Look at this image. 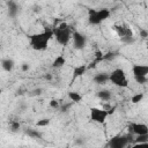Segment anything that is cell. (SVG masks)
Masks as SVG:
<instances>
[{
  "mask_svg": "<svg viewBox=\"0 0 148 148\" xmlns=\"http://www.w3.org/2000/svg\"><path fill=\"white\" fill-rule=\"evenodd\" d=\"M112 84L119 88H126L128 86V81L126 77V73L123 68H116L110 73V80Z\"/></svg>",
  "mask_w": 148,
  "mask_h": 148,
  "instance_id": "5b68a950",
  "label": "cell"
},
{
  "mask_svg": "<svg viewBox=\"0 0 148 148\" xmlns=\"http://www.w3.org/2000/svg\"><path fill=\"white\" fill-rule=\"evenodd\" d=\"M69 106H71V104H68V105H66V106H64V108H62V112H66V111L68 110V108H69Z\"/></svg>",
  "mask_w": 148,
  "mask_h": 148,
  "instance_id": "4dcf8cb0",
  "label": "cell"
},
{
  "mask_svg": "<svg viewBox=\"0 0 148 148\" xmlns=\"http://www.w3.org/2000/svg\"><path fill=\"white\" fill-rule=\"evenodd\" d=\"M86 142H87V140H86V138H83V136H79V138H76V139L74 140V145H75V146H80V147H83V146L86 145Z\"/></svg>",
  "mask_w": 148,
  "mask_h": 148,
  "instance_id": "7402d4cb",
  "label": "cell"
},
{
  "mask_svg": "<svg viewBox=\"0 0 148 148\" xmlns=\"http://www.w3.org/2000/svg\"><path fill=\"white\" fill-rule=\"evenodd\" d=\"M40 94H42V89H40V88L34 90V95H40Z\"/></svg>",
  "mask_w": 148,
  "mask_h": 148,
  "instance_id": "f546056e",
  "label": "cell"
},
{
  "mask_svg": "<svg viewBox=\"0 0 148 148\" xmlns=\"http://www.w3.org/2000/svg\"><path fill=\"white\" fill-rule=\"evenodd\" d=\"M109 80H110V74L106 73V72H98V73H96V74L94 75V77H92V81H94L95 83H97V84H104V83H106Z\"/></svg>",
  "mask_w": 148,
  "mask_h": 148,
  "instance_id": "7c38bea8",
  "label": "cell"
},
{
  "mask_svg": "<svg viewBox=\"0 0 148 148\" xmlns=\"http://www.w3.org/2000/svg\"><path fill=\"white\" fill-rule=\"evenodd\" d=\"M132 73L133 76H148V65H133Z\"/></svg>",
  "mask_w": 148,
  "mask_h": 148,
  "instance_id": "8fae6325",
  "label": "cell"
},
{
  "mask_svg": "<svg viewBox=\"0 0 148 148\" xmlns=\"http://www.w3.org/2000/svg\"><path fill=\"white\" fill-rule=\"evenodd\" d=\"M9 130L13 133H16V132H18L21 130V124L18 121H16V120H12L10 124H9Z\"/></svg>",
  "mask_w": 148,
  "mask_h": 148,
  "instance_id": "d6986e66",
  "label": "cell"
},
{
  "mask_svg": "<svg viewBox=\"0 0 148 148\" xmlns=\"http://www.w3.org/2000/svg\"><path fill=\"white\" fill-rule=\"evenodd\" d=\"M142 98H143V94H142V92H139V94H135V95L132 96L131 102H132L133 104H138V103H140V102L142 101Z\"/></svg>",
  "mask_w": 148,
  "mask_h": 148,
  "instance_id": "ffe728a7",
  "label": "cell"
},
{
  "mask_svg": "<svg viewBox=\"0 0 148 148\" xmlns=\"http://www.w3.org/2000/svg\"><path fill=\"white\" fill-rule=\"evenodd\" d=\"M131 148H148V142H143V143H134Z\"/></svg>",
  "mask_w": 148,
  "mask_h": 148,
  "instance_id": "484cf974",
  "label": "cell"
},
{
  "mask_svg": "<svg viewBox=\"0 0 148 148\" xmlns=\"http://www.w3.org/2000/svg\"><path fill=\"white\" fill-rule=\"evenodd\" d=\"M34 10H35V12H37V13H38V12H39V10H40V7H39V6H35V9H34Z\"/></svg>",
  "mask_w": 148,
  "mask_h": 148,
  "instance_id": "d6a6232c",
  "label": "cell"
},
{
  "mask_svg": "<svg viewBox=\"0 0 148 148\" xmlns=\"http://www.w3.org/2000/svg\"><path fill=\"white\" fill-rule=\"evenodd\" d=\"M135 143H143V142H148V134L145 135H138L136 139L134 140Z\"/></svg>",
  "mask_w": 148,
  "mask_h": 148,
  "instance_id": "603a6c76",
  "label": "cell"
},
{
  "mask_svg": "<svg viewBox=\"0 0 148 148\" xmlns=\"http://www.w3.org/2000/svg\"><path fill=\"white\" fill-rule=\"evenodd\" d=\"M97 97L103 102H108L111 99V92L108 89H102L97 92Z\"/></svg>",
  "mask_w": 148,
  "mask_h": 148,
  "instance_id": "9a60e30c",
  "label": "cell"
},
{
  "mask_svg": "<svg viewBox=\"0 0 148 148\" xmlns=\"http://www.w3.org/2000/svg\"><path fill=\"white\" fill-rule=\"evenodd\" d=\"M65 64H66V59H65V57H64V56H58V57L53 60V62H52V67H53V68H60V67H62Z\"/></svg>",
  "mask_w": 148,
  "mask_h": 148,
  "instance_id": "e0dca14e",
  "label": "cell"
},
{
  "mask_svg": "<svg viewBox=\"0 0 148 148\" xmlns=\"http://www.w3.org/2000/svg\"><path fill=\"white\" fill-rule=\"evenodd\" d=\"M25 134L31 139H42V133L38 130H35V128H30V127L27 128Z\"/></svg>",
  "mask_w": 148,
  "mask_h": 148,
  "instance_id": "2e32d148",
  "label": "cell"
},
{
  "mask_svg": "<svg viewBox=\"0 0 148 148\" xmlns=\"http://www.w3.org/2000/svg\"><path fill=\"white\" fill-rule=\"evenodd\" d=\"M72 38H73V45H74V49L76 50H83L87 45V37L81 34L80 31H74L73 35H72Z\"/></svg>",
  "mask_w": 148,
  "mask_h": 148,
  "instance_id": "ba28073f",
  "label": "cell"
},
{
  "mask_svg": "<svg viewBox=\"0 0 148 148\" xmlns=\"http://www.w3.org/2000/svg\"><path fill=\"white\" fill-rule=\"evenodd\" d=\"M116 54H117L116 52H109V53L103 56V59L104 60H112L113 58H116Z\"/></svg>",
  "mask_w": 148,
  "mask_h": 148,
  "instance_id": "d4e9b609",
  "label": "cell"
},
{
  "mask_svg": "<svg viewBox=\"0 0 148 148\" xmlns=\"http://www.w3.org/2000/svg\"><path fill=\"white\" fill-rule=\"evenodd\" d=\"M52 79V75L51 74H46L45 75V80H51Z\"/></svg>",
  "mask_w": 148,
  "mask_h": 148,
  "instance_id": "1f68e13d",
  "label": "cell"
},
{
  "mask_svg": "<svg viewBox=\"0 0 148 148\" xmlns=\"http://www.w3.org/2000/svg\"><path fill=\"white\" fill-rule=\"evenodd\" d=\"M14 66H15V62L12 58H3L1 60V67L5 72H12L14 69Z\"/></svg>",
  "mask_w": 148,
  "mask_h": 148,
  "instance_id": "4fadbf2b",
  "label": "cell"
},
{
  "mask_svg": "<svg viewBox=\"0 0 148 148\" xmlns=\"http://www.w3.org/2000/svg\"><path fill=\"white\" fill-rule=\"evenodd\" d=\"M110 10L108 8L99 9H89L88 12V22L91 25H98L110 16Z\"/></svg>",
  "mask_w": 148,
  "mask_h": 148,
  "instance_id": "3957f363",
  "label": "cell"
},
{
  "mask_svg": "<svg viewBox=\"0 0 148 148\" xmlns=\"http://www.w3.org/2000/svg\"><path fill=\"white\" fill-rule=\"evenodd\" d=\"M50 106L53 108V109H58V108H59V103H58V101H56V99H51V101H50Z\"/></svg>",
  "mask_w": 148,
  "mask_h": 148,
  "instance_id": "4316f807",
  "label": "cell"
},
{
  "mask_svg": "<svg viewBox=\"0 0 148 148\" xmlns=\"http://www.w3.org/2000/svg\"><path fill=\"white\" fill-rule=\"evenodd\" d=\"M54 37V30L53 29H44L40 32L34 34L29 36V45L35 51H44L46 50L49 42Z\"/></svg>",
  "mask_w": 148,
  "mask_h": 148,
  "instance_id": "6da1fadb",
  "label": "cell"
},
{
  "mask_svg": "<svg viewBox=\"0 0 148 148\" xmlns=\"http://www.w3.org/2000/svg\"><path fill=\"white\" fill-rule=\"evenodd\" d=\"M53 30H54V37H56V40L58 42V44H60L62 46H66L68 44L69 39L72 38V35H73L71 32L69 25L66 22H62Z\"/></svg>",
  "mask_w": 148,
  "mask_h": 148,
  "instance_id": "7a4b0ae2",
  "label": "cell"
},
{
  "mask_svg": "<svg viewBox=\"0 0 148 148\" xmlns=\"http://www.w3.org/2000/svg\"><path fill=\"white\" fill-rule=\"evenodd\" d=\"M135 82L139 84H146L148 83V76H133Z\"/></svg>",
  "mask_w": 148,
  "mask_h": 148,
  "instance_id": "44dd1931",
  "label": "cell"
},
{
  "mask_svg": "<svg viewBox=\"0 0 148 148\" xmlns=\"http://www.w3.org/2000/svg\"><path fill=\"white\" fill-rule=\"evenodd\" d=\"M146 46H147V49H148V38H147V42H146Z\"/></svg>",
  "mask_w": 148,
  "mask_h": 148,
  "instance_id": "836d02e7",
  "label": "cell"
},
{
  "mask_svg": "<svg viewBox=\"0 0 148 148\" xmlns=\"http://www.w3.org/2000/svg\"><path fill=\"white\" fill-rule=\"evenodd\" d=\"M109 116V112L101 108H91L90 109V119L95 123L103 124Z\"/></svg>",
  "mask_w": 148,
  "mask_h": 148,
  "instance_id": "52a82bcc",
  "label": "cell"
},
{
  "mask_svg": "<svg viewBox=\"0 0 148 148\" xmlns=\"http://www.w3.org/2000/svg\"><path fill=\"white\" fill-rule=\"evenodd\" d=\"M113 29L123 43H125V44L134 43V40H135L134 35H133V31L130 27L124 25V24H116V25H113Z\"/></svg>",
  "mask_w": 148,
  "mask_h": 148,
  "instance_id": "277c9868",
  "label": "cell"
},
{
  "mask_svg": "<svg viewBox=\"0 0 148 148\" xmlns=\"http://www.w3.org/2000/svg\"><path fill=\"white\" fill-rule=\"evenodd\" d=\"M21 69H22V72H28L30 69V65L27 64V62H24V64L21 65Z\"/></svg>",
  "mask_w": 148,
  "mask_h": 148,
  "instance_id": "83f0119b",
  "label": "cell"
},
{
  "mask_svg": "<svg viewBox=\"0 0 148 148\" xmlns=\"http://www.w3.org/2000/svg\"><path fill=\"white\" fill-rule=\"evenodd\" d=\"M68 98L71 99L72 103H80L82 101V95L79 94L77 91H69L68 92Z\"/></svg>",
  "mask_w": 148,
  "mask_h": 148,
  "instance_id": "ac0fdd59",
  "label": "cell"
},
{
  "mask_svg": "<svg viewBox=\"0 0 148 148\" xmlns=\"http://www.w3.org/2000/svg\"><path fill=\"white\" fill-rule=\"evenodd\" d=\"M7 15L10 18H16L21 13V6L16 1H7Z\"/></svg>",
  "mask_w": 148,
  "mask_h": 148,
  "instance_id": "9c48e42d",
  "label": "cell"
},
{
  "mask_svg": "<svg viewBox=\"0 0 148 148\" xmlns=\"http://www.w3.org/2000/svg\"><path fill=\"white\" fill-rule=\"evenodd\" d=\"M128 128L131 130V132L133 134L138 135H145L148 134V126L142 124V123H131L128 125Z\"/></svg>",
  "mask_w": 148,
  "mask_h": 148,
  "instance_id": "30bf717a",
  "label": "cell"
},
{
  "mask_svg": "<svg viewBox=\"0 0 148 148\" xmlns=\"http://www.w3.org/2000/svg\"><path fill=\"white\" fill-rule=\"evenodd\" d=\"M87 69H88L87 65H80V66L74 67V71H73V80H75V79L82 76V75L86 73Z\"/></svg>",
  "mask_w": 148,
  "mask_h": 148,
  "instance_id": "5bb4252c",
  "label": "cell"
},
{
  "mask_svg": "<svg viewBox=\"0 0 148 148\" xmlns=\"http://www.w3.org/2000/svg\"><path fill=\"white\" fill-rule=\"evenodd\" d=\"M131 141H132L131 134H118L109 140L108 148H127Z\"/></svg>",
  "mask_w": 148,
  "mask_h": 148,
  "instance_id": "8992f818",
  "label": "cell"
},
{
  "mask_svg": "<svg viewBox=\"0 0 148 148\" xmlns=\"http://www.w3.org/2000/svg\"><path fill=\"white\" fill-rule=\"evenodd\" d=\"M140 37H142V38H148V31L147 30H145V29H141L140 30Z\"/></svg>",
  "mask_w": 148,
  "mask_h": 148,
  "instance_id": "f1b7e54d",
  "label": "cell"
},
{
  "mask_svg": "<svg viewBox=\"0 0 148 148\" xmlns=\"http://www.w3.org/2000/svg\"><path fill=\"white\" fill-rule=\"evenodd\" d=\"M50 124V119L49 118H43V119H40V120H38L37 121V127H45V126H47Z\"/></svg>",
  "mask_w": 148,
  "mask_h": 148,
  "instance_id": "cb8c5ba5",
  "label": "cell"
}]
</instances>
